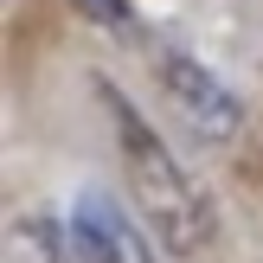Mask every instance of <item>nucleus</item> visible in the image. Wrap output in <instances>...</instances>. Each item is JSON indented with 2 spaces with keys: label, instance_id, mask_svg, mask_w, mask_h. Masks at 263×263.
Segmentation results:
<instances>
[{
  "label": "nucleus",
  "instance_id": "nucleus-1",
  "mask_svg": "<svg viewBox=\"0 0 263 263\" xmlns=\"http://www.w3.org/2000/svg\"><path fill=\"white\" fill-rule=\"evenodd\" d=\"M103 103H109V116H116L122 174H128V193H135V205H141V218H148L154 244H161L167 257H199L205 244H212V231H218L212 199H205L199 180L174 161V148L141 122V109L122 97V90L103 84Z\"/></svg>",
  "mask_w": 263,
  "mask_h": 263
},
{
  "label": "nucleus",
  "instance_id": "nucleus-2",
  "mask_svg": "<svg viewBox=\"0 0 263 263\" xmlns=\"http://www.w3.org/2000/svg\"><path fill=\"white\" fill-rule=\"evenodd\" d=\"M161 84L174 90V103H180V116H186L199 135H212V141H231L244 128V109H238V97H231L225 84H218L205 64H193L186 51H161Z\"/></svg>",
  "mask_w": 263,
  "mask_h": 263
},
{
  "label": "nucleus",
  "instance_id": "nucleus-3",
  "mask_svg": "<svg viewBox=\"0 0 263 263\" xmlns=\"http://www.w3.org/2000/svg\"><path fill=\"white\" fill-rule=\"evenodd\" d=\"M71 231H77V244H84V257H90V263H122V225H116V212L97 199V193L77 205Z\"/></svg>",
  "mask_w": 263,
  "mask_h": 263
}]
</instances>
